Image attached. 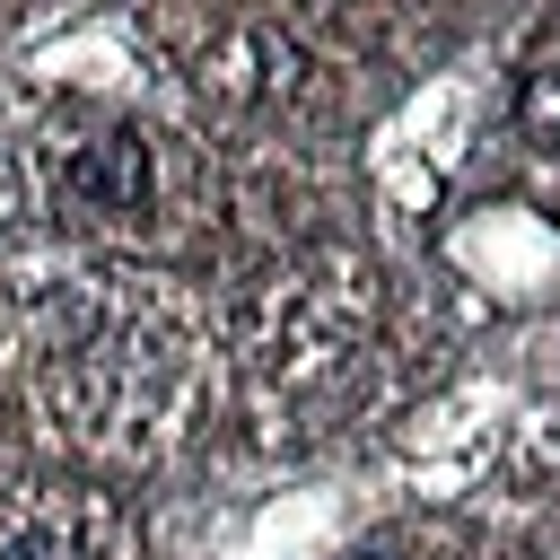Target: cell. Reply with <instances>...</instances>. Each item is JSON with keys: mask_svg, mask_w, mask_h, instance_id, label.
<instances>
[{"mask_svg": "<svg viewBox=\"0 0 560 560\" xmlns=\"http://www.w3.org/2000/svg\"><path fill=\"white\" fill-rule=\"evenodd\" d=\"M149 140L140 131H105V140H88L70 166H61V192L79 201V210H140L149 201Z\"/></svg>", "mask_w": 560, "mask_h": 560, "instance_id": "cell-1", "label": "cell"}, {"mask_svg": "<svg viewBox=\"0 0 560 560\" xmlns=\"http://www.w3.org/2000/svg\"><path fill=\"white\" fill-rule=\"evenodd\" d=\"M525 131H534L542 149H560V61L525 79Z\"/></svg>", "mask_w": 560, "mask_h": 560, "instance_id": "cell-2", "label": "cell"}, {"mask_svg": "<svg viewBox=\"0 0 560 560\" xmlns=\"http://www.w3.org/2000/svg\"><path fill=\"white\" fill-rule=\"evenodd\" d=\"M0 560H79V542H70L61 525H26V534L0 542Z\"/></svg>", "mask_w": 560, "mask_h": 560, "instance_id": "cell-3", "label": "cell"}, {"mask_svg": "<svg viewBox=\"0 0 560 560\" xmlns=\"http://www.w3.org/2000/svg\"><path fill=\"white\" fill-rule=\"evenodd\" d=\"M368 560H394V551H368Z\"/></svg>", "mask_w": 560, "mask_h": 560, "instance_id": "cell-4", "label": "cell"}]
</instances>
